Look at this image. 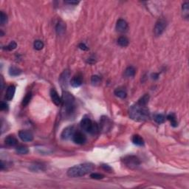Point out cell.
<instances>
[{"instance_id":"6da1fadb","label":"cell","mask_w":189,"mask_h":189,"mask_svg":"<svg viewBox=\"0 0 189 189\" xmlns=\"http://www.w3.org/2000/svg\"><path fill=\"white\" fill-rule=\"evenodd\" d=\"M129 116L136 121H146L149 118V111L146 106L140 105L137 103L129 109Z\"/></svg>"},{"instance_id":"ffe728a7","label":"cell","mask_w":189,"mask_h":189,"mask_svg":"<svg viewBox=\"0 0 189 189\" xmlns=\"http://www.w3.org/2000/svg\"><path fill=\"white\" fill-rule=\"evenodd\" d=\"M129 41L127 37L126 36H121L119 37L118 39H117V44L119 46H121V47H127L129 45Z\"/></svg>"},{"instance_id":"f1b7e54d","label":"cell","mask_w":189,"mask_h":189,"mask_svg":"<svg viewBox=\"0 0 189 189\" xmlns=\"http://www.w3.org/2000/svg\"><path fill=\"white\" fill-rule=\"evenodd\" d=\"M16 152L19 154H26L29 152V150L26 146H18L16 148Z\"/></svg>"},{"instance_id":"277c9868","label":"cell","mask_w":189,"mask_h":189,"mask_svg":"<svg viewBox=\"0 0 189 189\" xmlns=\"http://www.w3.org/2000/svg\"><path fill=\"white\" fill-rule=\"evenodd\" d=\"M81 127L84 132L90 133L92 134H96L99 131V127L97 123H94L89 117H85L81 121Z\"/></svg>"},{"instance_id":"8fae6325","label":"cell","mask_w":189,"mask_h":189,"mask_svg":"<svg viewBox=\"0 0 189 189\" xmlns=\"http://www.w3.org/2000/svg\"><path fill=\"white\" fill-rule=\"evenodd\" d=\"M72 141H74L75 143L82 145V144L85 143V142L87 141V137L82 132H75V134L72 136Z\"/></svg>"},{"instance_id":"1f68e13d","label":"cell","mask_w":189,"mask_h":189,"mask_svg":"<svg viewBox=\"0 0 189 189\" xmlns=\"http://www.w3.org/2000/svg\"><path fill=\"white\" fill-rule=\"evenodd\" d=\"M8 22V16L7 15L4 13L3 11H2L0 13V23H1V25H5V24L7 23Z\"/></svg>"},{"instance_id":"52a82bcc","label":"cell","mask_w":189,"mask_h":189,"mask_svg":"<svg viewBox=\"0 0 189 189\" xmlns=\"http://www.w3.org/2000/svg\"><path fill=\"white\" fill-rule=\"evenodd\" d=\"M100 130L102 131L103 132H104V133H106L109 131H110L112 127V123L110 121V119L109 117H106V116H103L100 118Z\"/></svg>"},{"instance_id":"ba28073f","label":"cell","mask_w":189,"mask_h":189,"mask_svg":"<svg viewBox=\"0 0 189 189\" xmlns=\"http://www.w3.org/2000/svg\"><path fill=\"white\" fill-rule=\"evenodd\" d=\"M69 79H70V71L65 70L64 72L61 74L59 77V83L62 89H66L68 87Z\"/></svg>"},{"instance_id":"5b68a950","label":"cell","mask_w":189,"mask_h":189,"mask_svg":"<svg viewBox=\"0 0 189 189\" xmlns=\"http://www.w3.org/2000/svg\"><path fill=\"white\" fill-rule=\"evenodd\" d=\"M122 162L126 167L132 169H136L141 164L139 158L134 155H128L124 157L122 159Z\"/></svg>"},{"instance_id":"e0dca14e","label":"cell","mask_w":189,"mask_h":189,"mask_svg":"<svg viewBox=\"0 0 189 189\" xmlns=\"http://www.w3.org/2000/svg\"><path fill=\"white\" fill-rule=\"evenodd\" d=\"M66 30V25L62 21H60L57 23L56 26H55V31L57 33L58 35H63L65 32Z\"/></svg>"},{"instance_id":"8992f818","label":"cell","mask_w":189,"mask_h":189,"mask_svg":"<svg viewBox=\"0 0 189 189\" xmlns=\"http://www.w3.org/2000/svg\"><path fill=\"white\" fill-rule=\"evenodd\" d=\"M166 21L163 18H160L157 21L155 24L154 28V33L156 36H159V35H162V33L164 32V30L166 28Z\"/></svg>"},{"instance_id":"4dcf8cb0","label":"cell","mask_w":189,"mask_h":189,"mask_svg":"<svg viewBox=\"0 0 189 189\" xmlns=\"http://www.w3.org/2000/svg\"><path fill=\"white\" fill-rule=\"evenodd\" d=\"M33 47L36 50H42L44 47L43 42H42L41 40L35 41V42H34V44H33Z\"/></svg>"},{"instance_id":"603a6c76","label":"cell","mask_w":189,"mask_h":189,"mask_svg":"<svg viewBox=\"0 0 189 189\" xmlns=\"http://www.w3.org/2000/svg\"><path fill=\"white\" fill-rule=\"evenodd\" d=\"M114 94L115 95V96H117V98H120L121 99L126 98V96H127V93H126V92L124 89H120V88H119V89L118 88L116 89L115 90Z\"/></svg>"},{"instance_id":"f35d334b","label":"cell","mask_w":189,"mask_h":189,"mask_svg":"<svg viewBox=\"0 0 189 189\" xmlns=\"http://www.w3.org/2000/svg\"><path fill=\"white\" fill-rule=\"evenodd\" d=\"M151 76H152V78L153 79H157L158 78V76H159V75H158V74L157 73H154V74H152V75H151Z\"/></svg>"},{"instance_id":"30bf717a","label":"cell","mask_w":189,"mask_h":189,"mask_svg":"<svg viewBox=\"0 0 189 189\" xmlns=\"http://www.w3.org/2000/svg\"><path fill=\"white\" fill-rule=\"evenodd\" d=\"M18 137L24 142H31L33 140V135L30 132L27 130H21L18 132Z\"/></svg>"},{"instance_id":"9a60e30c","label":"cell","mask_w":189,"mask_h":189,"mask_svg":"<svg viewBox=\"0 0 189 189\" xmlns=\"http://www.w3.org/2000/svg\"><path fill=\"white\" fill-rule=\"evenodd\" d=\"M16 92V87L14 85H10L8 87L6 95H5V99L7 100H11L14 98V95Z\"/></svg>"},{"instance_id":"9c48e42d","label":"cell","mask_w":189,"mask_h":189,"mask_svg":"<svg viewBox=\"0 0 189 189\" xmlns=\"http://www.w3.org/2000/svg\"><path fill=\"white\" fill-rule=\"evenodd\" d=\"M75 132L74 126H68L63 130L61 134V137L62 140L67 141L70 138H72V136L75 134Z\"/></svg>"},{"instance_id":"484cf974","label":"cell","mask_w":189,"mask_h":189,"mask_svg":"<svg viewBox=\"0 0 189 189\" xmlns=\"http://www.w3.org/2000/svg\"><path fill=\"white\" fill-rule=\"evenodd\" d=\"M167 119L171 122V125L173 127H177L178 126L177 121V118H176L175 115L174 114H170L167 116Z\"/></svg>"},{"instance_id":"7402d4cb","label":"cell","mask_w":189,"mask_h":189,"mask_svg":"<svg viewBox=\"0 0 189 189\" xmlns=\"http://www.w3.org/2000/svg\"><path fill=\"white\" fill-rule=\"evenodd\" d=\"M21 73H22V70L16 67H10L9 69V74L10 76L15 77V76L21 75Z\"/></svg>"},{"instance_id":"74e56055","label":"cell","mask_w":189,"mask_h":189,"mask_svg":"<svg viewBox=\"0 0 189 189\" xmlns=\"http://www.w3.org/2000/svg\"><path fill=\"white\" fill-rule=\"evenodd\" d=\"M65 2L70 5H78L79 3L78 1H65Z\"/></svg>"},{"instance_id":"7a4b0ae2","label":"cell","mask_w":189,"mask_h":189,"mask_svg":"<svg viewBox=\"0 0 189 189\" xmlns=\"http://www.w3.org/2000/svg\"><path fill=\"white\" fill-rule=\"evenodd\" d=\"M62 114L64 117H70L75 111V98L72 94L64 92L62 95Z\"/></svg>"},{"instance_id":"d4e9b609","label":"cell","mask_w":189,"mask_h":189,"mask_svg":"<svg viewBox=\"0 0 189 189\" xmlns=\"http://www.w3.org/2000/svg\"><path fill=\"white\" fill-rule=\"evenodd\" d=\"M149 96L148 94H146V95H144L142 98L139 99V100L137 101V104L142 106H146L148 103H149Z\"/></svg>"},{"instance_id":"cb8c5ba5","label":"cell","mask_w":189,"mask_h":189,"mask_svg":"<svg viewBox=\"0 0 189 189\" xmlns=\"http://www.w3.org/2000/svg\"><path fill=\"white\" fill-rule=\"evenodd\" d=\"M182 14H183V17L186 19L188 18L189 16V4L188 2H186L182 5Z\"/></svg>"},{"instance_id":"7c38bea8","label":"cell","mask_w":189,"mask_h":189,"mask_svg":"<svg viewBox=\"0 0 189 189\" xmlns=\"http://www.w3.org/2000/svg\"><path fill=\"white\" fill-rule=\"evenodd\" d=\"M127 30H128L127 22H126L124 19H122V18L118 19L117 22V24H116V30H117V32L123 33L126 32Z\"/></svg>"},{"instance_id":"8d00e7d4","label":"cell","mask_w":189,"mask_h":189,"mask_svg":"<svg viewBox=\"0 0 189 189\" xmlns=\"http://www.w3.org/2000/svg\"><path fill=\"white\" fill-rule=\"evenodd\" d=\"M101 166H102L103 169H104V170H105V171H112V168H111L110 166H109V165L103 164Z\"/></svg>"},{"instance_id":"836d02e7","label":"cell","mask_w":189,"mask_h":189,"mask_svg":"<svg viewBox=\"0 0 189 189\" xmlns=\"http://www.w3.org/2000/svg\"><path fill=\"white\" fill-rule=\"evenodd\" d=\"M90 177L95 179H101L104 177V176L98 173H92L90 174Z\"/></svg>"},{"instance_id":"d6986e66","label":"cell","mask_w":189,"mask_h":189,"mask_svg":"<svg viewBox=\"0 0 189 189\" xmlns=\"http://www.w3.org/2000/svg\"><path fill=\"white\" fill-rule=\"evenodd\" d=\"M30 169L33 172H38L40 171H44V166L42 164V163H39V162H35L34 164L31 165L30 167Z\"/></svg>"},{"instance_id":"e575fe53","label":"cell","mask_w":189,"mask_h":189,"mask_svg":"<svg viewBox=\"0 0 189 189\" xmlns=\"http://www.w3.org/2000/svg\"><path fill=\"white\" fill-rule=\"evenodd\" d=\"M0 109H1L2 111L8 110V105L7 103L2 101V102H1V105H0Z\"/></svg>"},{"instance_id":"f546056e","label":"cell","mask_w":189,"mask_h":189,"mask_svg":"<svg viewBox=\"0 0 189 189\" xmlns=\"http://www.w3.org/2000/svg\"><path fill=\"white\" fill-rule=\"evenodd\" d=\"M165 119H166L165 118V116L161 114L157 115H155V117H154V121L158 124H161L162 123H164Z\"/></svg>"},{"instance_id":"2e32d148","label":"cell","mask_w":189,"mask_h":189,"mask_svg":"<svg viewBox=\"0 0 189 189\" xmlns=\"http://www.w3.org/2000/svg\"><path fill=\"white\" fill-rule=\"evenodd\" d=\"M5 142L8 146H10V147H14V146H16L18 144V141L14 135L8 136L5 138Z\"/></svg>"},{"instance_id":"4316f807","label":"cell","mask_w":189,"mask_h":189,"mask_svg":"<svg viewBox=\"0 0 189 189\" xmlns=\"http://www.w3.org/2000/svg\"><path fill=\"white\" fill-rule=\"evenodd\" d=\"M100 81H101V79L98 75H95L91 77V83L93 86H98L100 84Z\"/></svg>"},{"instance_id":"d6a6232c","label":"cell","mask_w":189,"mask_h":189,"mask_svg":"<svg viewBox=\"0 0 189 189\" xmlns=\"http://www.w3.org/2000/svg\"><path fill=\"white\" fill-rule=\"evenodd\" d=\"M17 47V44L15 42H11L7 47H5V50H9V51H11V50H14V49L16 48Z\"/></svg>"},{"instance_id":"5bb4252c","label":"cell","mask_w":189,"mask_h":189,"mask_svg":"<svg viewBox=\"0 0 189 189\" xmlns=\"http://www.w3.org/2000/svg\"><path fill=\"white\" fill-rule=\"evenodd\" d=\"M83 83L82 76L80 75H76L72 77V78L70 81V84L73 87H79Z\"/></svg>"},{"instance_id":"44dd1931","label":"cell","mask_w":189,"mask_h":189,"mask_svg":"<svg viewBox=\"0 0 189 189\" xmlns=\"http://www.w3.org/2000/svg\"><path fill=\"white\" fill-rule=\"evenodd\" d=\"M132 142L133 143L139 146H143L144 145V141L142 137L138 134H135L132 137Z\"/></svg>"},{"instance_id":"3957f363","label":"cell","mask_w":189,"mask_h":189,"mask_svg":"<svg viewBox=\"0 0 189 189\" xmlns=\"http://www.w3.org/2000/svg\"><path fill=\"white\" fill-rule=\"evenodd\" d=\"M94 165L89 162H86L82 164L76 165L73 167L69 169L67 171V175L70 177H79L89 174L93 171Z\"/></svg>"},{"instance_id":"d590c367","label":"cell","mask_w":189,"mask_h":189,"mask_svg":"<svg viewBox=\"0 0 189 189\" xmlns=\"http://www.w3.org/2000/svg\"><path fill=\"white\" fill-rule=\"evenodd\" d=\"M78 47L81 49V50H85V51H87V50H89L88 47H87V46L86 45V44L84 43H81L80 44H79V45H78Z\"/></svg>"},{"instance_id":"83f0119b","label":"cell","mask_w":189,"mask_h":189,"mask_svg":"<svg viewBox=\"0 0 189 189\" xmlns=\"http://www.w3.org/2000/svg\"><path fill=\"white\" fill-rule=\"evenodd\" d=\"M31 98H32V93H31V92H28V93L25 96V97L24 98L23 100H22V105H23V106H26L30 103Z\"/></svg>"},{"instance_id":"4fadbf2b","label":"cell","mask_w":189,"mask_h":189,"mask_svg":"<svg viewBox=\"0 0 189 189\" xmlns=\"http://www.w3.org/2000/svg\"><path fill=\"white\" fill-rule=\"evenodd\" d=\"M50 97L52 99V101L56 106H59L61 104V98L59 96V94L54 89H52L50 90Z\"/></svg>"},{"instance_id":"ac0fdd59","label":"cell","mask_w":189,"mask_h":189,"mask_svg":"<svg viewBox=\"0 0 189 189\" xmlns=\"http://www.w3.org/2000/svg\"><path fill=\"white\" fill-rule=\"evenodd\" d=\"M136 73V70L134 67L132 66H129L126 69L125 72H124V75L126 77L130 78V77H134V75Z\"/></svg>"}]
</instances>
